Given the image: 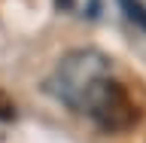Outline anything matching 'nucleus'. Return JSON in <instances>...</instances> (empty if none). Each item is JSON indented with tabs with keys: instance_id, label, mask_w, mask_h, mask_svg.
I'll list each match as a JSON object with an SVG mask.
<instances>
[{
	"instance_id": "20e7f679",
	"label": "nucleus",
	"mask_w": 146,
	"mask_h": 143,
	"mask_svg": "<svg viewBox=\"0 0 146 143\" xmlns=\"http://www.w3.org/2000/svg\"><path fill=\"white\" fill-rule=\"evenodd\" d=\"M9 119H15V104H12V98L6 91L0 88V122H9Z\"/></svg>"
},
{
	"instance_id": "423d86ee",
	"label": "nucleus",
	"mask_w": 146,
	"mask_h": 143,
	"mask_svg": "<svg viewBox=\"0 0 146 143\" xmlns=\"http://www.w3.org/2000/svg\"><path fill=\"white\" fill-rule=\"evenodd\" d=\"M88 15H100V0H88Z\"/></svg>"
},
{
	"instance_id": "39448f33",
	"label": "nucleus",
	"mask_w": 146,
	"mask_h": 143,
	"mask_svg": "<svg viewBox=\"0 0 146 143\" xmlns=\"http://www.w3.org/2000/svg\"><path fill=\"white\" fill-rule=\"evenodd\" d=\"M55 6L61 9V12H70V9L76 6V0H55Z\"/></svg>"
},
{
	"instance_id": "f03ea898",
	"label": "nucleus",
	"mask_w": 146,
	"mask_h": 143,
	"mask_svg": "<svg viewBox=\"0 0 146 143\" xmlns=\"http://www.w3.org/2000/svg\"><path fill=\"white\" fill-rule=\"evenodd\" d=\"M107 70H110V58L100 49H73V52H67L58 61L55 73L46 79L43 88L49 94H55L64 107L76 110L82 94H85V88L98 76H104Z\"/></svg>"
},
{
	"instance_id": "f257e3e1",
	"label": "nucleus",
	"mask_w": 146,
	"mask_h": 143,
	"mask_svg": "<svg viewBox=\"0 0 146 143\" xmlns=\"http://www.w3.org/2000/svg\"><path fill=\"white\" fill-rule=\"evenodd\" d=\"M79 113L94 122L98 131L104 134H125L131 128L140 122V107H137V100L131 98V91L122 85L119 79H113L110 73L98 76V79L91 82L85 94L79 100Z\"/></svg>"
},
{
	"instance_id": "7ed1b4c3",
	"label": "nucleus",
	"mask_w": 146,
	"mask_h": 143,
	"mask_svg": "<svg viewBox=\"0 0 146 143\" xmlns=\"http://www.w3.org/2000/svg\"><path fill=\"white\" fill-rule=\"evenodd\" d=\"M119 6H122V12L128 15V21L134 27L146 31V3H140V0H119Z\"/></svg>"
}]
</instances>
